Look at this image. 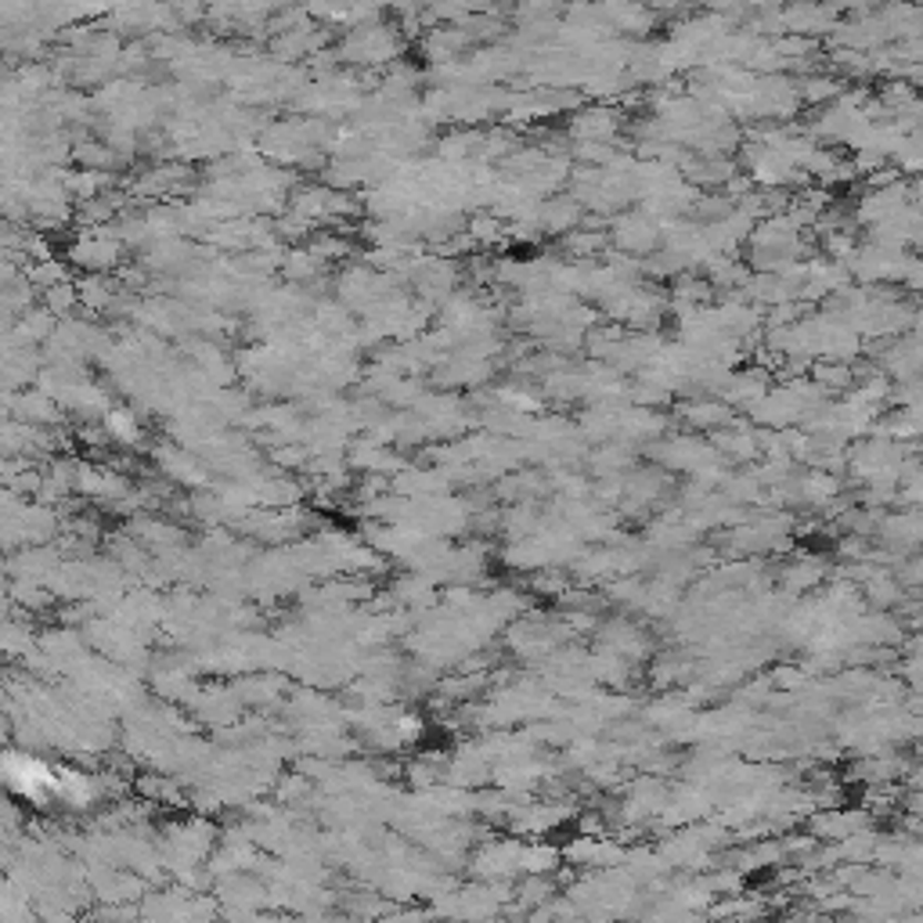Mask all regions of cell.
I'll return each instance as SVG.
<instances>
[{
	"label": "cell",
	"mask_w": 923,
	"mask_h": 923,
	"mask_svg": "<svg viewBox=\"0 0 923 923\" xmlns=\"http://www.w3.org/2000/svg\"><path fill=\"white\" fill-rule=\"evenodd\" d=\"M617 239L620 245H628V250H646V245L657 242V227L646 221V216H625V221L617 224Z\"/></svg>",
	"instance_id": "2"
},
{
	"label": "cell",
	"mask_w": 923,
	"mask_h": 923,
	"mask_svg": "<svg viewBox=\"0 0 923 923\" xmlns=\"http://www.w3.org/2000/svg\"><path fill=\"white\" fill-rule=\"evenodd\" d=\"M801 91L808 101H841V83L833 77H808Z\"/></svg>",
	"instance_id": "5"
},
{
	"label": "cell",
	"mask_w": 923,
	"mask_h": 923,
	"mask_svg": "<svg viewBox=\"0 0 923 923\" xmlns=\"http://www.w3.org/2000/svg\"><path fill=\"white\" fill-rule=\"evenodd\" d=\"M822 577H826V567H822V562L812 556V559H798L793 567H787L783 581H787V588L801 591V588H815Z\"/></svg>",
	"instance_id": "3"
},
{
	"label": "cell",
	"mask_w": 923,
	"mask_h": 923,
	"mask_svg": "<svg viewBox=\"0 0 923 923\" xmlns=\"http://www.w3.org/2000/svg\"><path fill=\"white\" fill-rule=\"evenodd\" d=\"M902 285L923 296V256H909V267L902 274Z\"/></svg>",
	"instance_id": "6"
},
{
	"label": "cell",
	"mask_w": 923,
	"mask_h": 923,
	"mask_svg": "<svg viewBox=\"0 0 923 923\" xmlns=\"http://www.w3.org/2000/svg\"><path fill=\"white\" fill-rule=\"evenodd\" d=\"M804 498L812 501V505H826L836 498V480L830 473H812L804 480Z\"/></svg>",
	"instance_id": "4"
},
{
	"label": "cell",
	"mask_w": 923,
	"mask_h": 923,
	"mask_svg": "<svg viewBox=\"0 0 923 923\" xmlns=\"http://www.w3.org/2000/svg\"><path fill=\"white\" fill-rule=\"evenodd\" d=\"M920 758H923V740H920Z\"/></svg>",
	"instance_id": "7"
},
{
	"label": "cell",
	"mask_w": 923,
	"mask_h": 923,
	"mask_svg": "<svg viewBox=\"0 0 923 923\" xmlns=\"http://www.w3.org/2000/svg\"><path fill=\"white\" fill-rule=\"evenodd\" d=\"M873 812L870 808H822V812L808 822V833L815 836V841H848V836H855L862 830H870Z\"/></svg>",
	"instance_id": "1"
}]
</instances>
